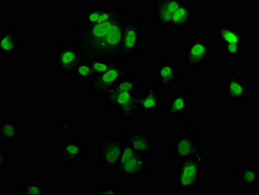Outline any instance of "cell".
Returning a JSON list of instances; mask_svg holds the SVG:
<instances>
[{
    "mask_svg": "<svg viewBox=\"0 0 259 195\" xmlns=\"http://www.w3.org/2000/svg\"><path fill=\"white\" fill-rule=\"evenodd\" d=\"M128 19L117 8L108 21L90 24L85 22L77 29V49L82 60L95 59L119 62L124 58L122 38Z\"/></svg>",
    "mask_w": 259,
    "mask_h": 195,
    "instance_id": "cell-1",
    "label": "cell"
},
{
    "mask_svg": "<svg viewBox=\"0 0 259 195\" xmlns=\"http://www.w3.org/2000/svg\"><path fill=\"white\" fill-rule=\"evenodd\" d=\"M148 167V161L144 153L136 151L128 142L124 143L121 156L117 165L120 176L135 178L142 175Z\"/></svg>",
    "mask_w": 259,
    "mask_h": 195,
    "instance_id": "cell-2",
    "label": "cell"
},
{
    "mask_svg": "<svg viewBox=\"0 0 259 195\" xmlns=\"http://www.w3.org/2000/svg\"><path fill=\"white\" fill-rule=\"evenodd\" d=\"M105 97L108 105L117 110L126 121H133L140 110L139 96L136 93L110 91Z\"/></svg>",
    "mask_w": 259,
    "mask_h": 195,
    "instance_id": "cell-3",
    "label": "cell"
},
{
    "mask_svg": "<svg viewBox=\"0 0 259 195\" xmlns=\"http://www.w3.org/2000/svg\"><path fill=\"white\" fill-rule=\"evenodd\" d=\"M128 70L116 65L108 71L92 79L90 89L97 97L106 96L114 86L122 79L129 78Z\"/></svg>",
    "mask_w": 259,
    "mask_h": 195,
    "instance_id": "cell-4",
    "label": "cell"
},
{
    "mask_svg": "<svg viewBox=\"0 0 259 195\" xmlns=\"http://www.w3.org/2000/svg\"><path fill=\"white\" fill-rule=\"evenodd\" d=\"M179 162L177 187L182 190L197 187L200 180L201 161L197 158H186Z\"/></svg>",
    "mask_w": 259,
    "mask_h": 195,
    "instance_id": "cell-5",
    "label": "cell"
},
{
    "mask_svg": "<svg viewBox=\"0 0 259 195\" xmlns=\"http://www.w3.org/2000/svg\"><path fill=\"white\" fill-rule=\"evenodd\" d=\"M145 24L146 21L144 20L133 22L130 19L125 24L122 38L124 58L138 57L137 51L140 46L141 35Z\"/></svg>",
    "mask_w": 259,
    "mask_h": 195,
    "instance_id": "cell-6",
    "label": "cell"
},
{
    "mask_svg": "<svg viewBox=\"0 0 259 195\" xmlns=\"http://www.w3.org/2000/svg\"><path fill=\"white\" fill-rule=\"evenodd\" d=\"M177 161L186 158H197L203 162L204 151L198 140L192 134L182 135L177 139L174 149Z\"/></svg>",
    "mask_w": 259,
    "mask_h": 195,
    "instance_id": "cell-7",
    "label": "cell"
},
{
    "mask_svg": "<svg viewBox=\"0 0 259 195\" xmlns=\"http://www.w3.org/2000/svg\"><path fill=\"white\" fill-rule=\"evenodd\" d=\"M123 147L124 142L120 139L108 138L100 142L99 156L104 166L117 170Z\"/></svg>",
    "mask_w": 259,
    "mask_h": 195,
    "instance_id": "cell-8",
    "label": "cell"
},
{
    "mask_svg": "<svg viewBox=\"0 0 259 195\" xmlns=\"http://www.w3.org/2000/svg\"><path fill=\"white\" fill-rule=\"evenodd\" d=\"M212 54V49L207 42L200 38L188 42L185 51V58L188 68H196L206 62Z\"/></svg>",
    "mask_w": 259,
    "mask_h": 195,
    "instance_id": "cell-9",
    "label": "cell"
},
{
    "mask_svg": "<svg viewBox=\"0 0 259 195\" xmlns=\"http://www.w3.org/2000/svg\"><path fill=\"white\" fill-rule=\"evenodd\" d=\"M82 58L77 47L63 46L56 52V63L58 69L68 76H75L77 65Z\"/></svg>",
    "mask_w": 259,
    "mask_h": 195,
    "instance_id": "cell-10",
    "label": "cell"
},
{
    "mask_svg": "<svg viewBox=\"0 0 259 195\" xmlns=\"http://www.w3.org/2000/svg\"><path fill=\"white\" fill-rule=\"evenodd\" d=\"M184 4L182 0H156L153 7L156 22L162 26H170L174 13Z\"/></svg>",
    "mask_w": 259,
    "mask_h": 195,
    "instance_id": "cell-11",
    "label": "cell"
},
{
    "mask_svg": "<svg viewBox=\"0 0 259 195\" xmlns=\"http://www.w3.org/2000/svg\"><path fill=\"white\" fill-rule=\"evenodd\" d=\"M146 91L139 96L140 110L143 115H149L160 110L162 96L154 83L147 85Z\"/></svg>",
    "mask_w": 259,
    "mask_h": 195,
    "instance_id": "cell-12",
    "label": "cell"
},
{
    "mask_svg": "<svg viewBox=\"0 0 259 195\" xmlns=\"http://www.w3.org/2000/svg\"><path fill=\"white\" fill-rule=\"evenodd\" d=\"M179 76V70L171 63H161L156 70V78L161 90H165L177 82Z\"/></svg>",
    "mask_w": 259,
    "mask_h": 195,
    "instance_id": "cell-13",
    "label": "cell"
},
{
    "mask_svg": "<svg viewBox=\"0 0 259 195\" xmlns=\"http://www.w3.org/2000/svg\"><path fill=\"white\" fill-rule=\"evenodd\" d=\"M126 141L128 142L136 151L144 153L145 155H151L155 144L152 141L151 138L141 131L136 130L126 136Z\"/></svg>",
    "mask_w": 259,
    "mask_h": 195,
    "instance_id": "cell-14",
    "label": "cell"
},
{
    "mask_svg": "<svg viewBox=\"0 0 259 195\" xmlns=\"http://www.w3.org/2000/svg\"><path fill=\"white\" fill-rule=\"evenodd\" d=\"M84 154L85 149L83 145L75 140H67L60 149L61 158L67 164L76 163Z\"/></svg>",
    "mask_w": 259,
    "mask_h": 195,
    "instance_id": "cell-15",
    "label": "cell"
},
{
    "mask_svg": "<svg viewBox=\"0 0 259 195\" xmlns=\"http://www.w3.org/2000/svg\"><path fill=\"white\" fill-rule=\"evenodd\" d=\"M193 19V9L190 4L181 5L172 15L170 26L172 29H183L188 26Z\"/></svg>",
    "mask_w": 259,
    "mask_h": 195,
    "instance_id": "cell-16",
    "label": "cell"
},
{
    "mask_svg": "<svg viewBox=\"0 0 259 195\" xmlns=\"http://www.w3.org/2000/svg\"><path fill=\"white\" fill-rule=\"evenodd\" d=\"M247 88L244 81L231 74L227 80V98L229 100H245Z\"/></svg>",
    "mask_w": 259,
    "mask_h": 195,
    "instance_id": "cell-17",
    "label": "cell"
},
{
    "mask_svg": "<svg viewBox=\"0 0 259 195\" xmlns=\"http://www.w3.org/2000/svg\"><path fill=\"white\" fill-rule=\"evenodd\" d=\"M188 95L187 93H178L169 99L166 108V114L172 118L181 116L188 109Z\"/></svg>",
    "mask_w": 259,
    "mask_h": 195,
    "instance_id": "cell-18",
    "label": "cell"
},
{
    "mask_svg": "<svg viewBox=\"0 0 259 195\" xmlns=\"http://www.w3.org/2000/svg\"><path fill=\"white\" fill-rule=\"evenodd\" d=\"M218 40L223 44H237L244 45V37L239 31L233 27L220 26L218 27Z\"/></svg>",
    "mask_w": 259,
    "mask_h": 195,
    "instance_id": "cell-19",
    "label": "cell"
},
{
    "mask_svg": "<svg viewBox=\"0 0 259 195\" xmlns=\"http://www.w3.org/2000/svg\"><path fill=\"white\" fill-rule=\"evenodd\" d=\"M117 8L108 10L104 8H90L88 11L85 22L88 24H102L108 21L115 15Z\"/></svg>",
    "mask_w": 259,
    "mask_h": 195,
    "instance_id": "cell-20",
    "label": "cell"
},
{
    "mask_svg": "<svg viewBox=\"0 0 259 195\" xmlns=\"http://www.w3.org/2000/svg\"><path fill=\"white\" fill-rule=\"evenodd\" d=\"M20 46L17 34L14 30H8L0 38V52L1 53H15Z\"/></svg>",
    "mask_w": 259,
    "mask_h": 195,
    "instance_id": "cell-21",
    "label": "cell"
},
{
    "mask_svg": "<svg viewBox=\"0 0 259 195\" xmlns=\"http://www.w3.org/2000/svg\"><path fill=\"white\" fill-rule=\"evenodd\" d=\"M239 180L245 187H254L258 183L259 173L257 168L246 166L239 173Z\"/></svg>",
    "mask_w": 259,
    "mask_h": 195,
    "instance_id": "cell-22",
    "label": "cell"
},
{
    "mask_svg": "<svg viewBox=\"0 0 259 195\" xmlns=\"http://www.w3.org/2000/svg\"><path fill=\"white\" fill-rule=\"evenodd\" d=\"M17 138V123L13 120H7L0 126V139L12 141Z\"/></svg>",
    "mask_w": 259,
    "mask_h": 195,
    "instance_id": "cell-23",
    "label": "cell"
},
{
    "mask_svg": "<svg viewBox=\"0 0 259 195\" xmlns=\"http://www.w3.org/2000/svg\"><path fill=\"white\" fill-rule=\"evenodd\" d=\"M140 85V79L131 78L129 77V78L122 79L121 80H120L110 91L136 93Z\"/></svg>",
    "mask_w": 259,
    "mask_h": 195,
    "instance_id": "cell-24",
    "label": "cell"
},
{
    "mask_svg": "<svg viewBox=\"0 0 259 195\" xmlns=\"http://www.w3.org/2000/svg\"><path fill=\"white\" fill-rule=\"evenodd\" d=\"M92 66L94 78L99 75L104 73L111 68L116 65H120L119 62L115 61L99 60V59H95L92 61H89Z\"/></svg>",
    "mask_w": 259,
    "mask_h": 195,
    "instance_id": "cell-25",
    "label": "cell"
},
{
    "mask_svg": "<svg viewBox=\"0 0 259 195\" xmlns=\"http://www.w3.org/2000/svg\"><path fill=\"white\" fill-rule=\"evenodd\" d=\"M22 194L24 195H43L45 194V188L37 181H28L23 184Z\"/></svg>",
    "mask_w": 259,
    "mask_h": 195,
    "instance_id": "cell-26",
    "label": "cell"
},
{
    "mask_svg": "<svg viewBox=\"0 0 259 195\" xmlns=\"http://www.w3.org/2000/svg\"><path fill=\"white\" fill-rule=\"evenodd\" d=\"M75 76L78 77V78L93 79L94 78V74H93L90 63L84 60L80 61L77 65Z\"/></svg>",
    "mask_w": 259,
    "mask_h": 195,
    "instance_id": "cell-27",
    "label": "cell"
},
{
    "mask_svg": "<svg viewBox=\"0 0 259 195\" xmlns=\"http://www.w3.org/2000/svg\"><path fill=\"white\" fill-rule=\"evenodd\" d=\"M224 52L227 58H238L241 53L242 46L237 44H224Z\"/></svg>",
    "mask_w": 259,
    "mask_h": 195,
    "instance_id": "cell-28",
    "label": "cell"
},
{
    "mask_svg": "<svg viewBox=\"0 0 259 195\" xmlns=\"http://www.w3.org/2000/svg\"><path fill=\"white\" fill-rule=\"evenodd\" d=\"M99 194L117 195L119 194V190L117 189V188L114 187H99Z\"/></svg>",
    "mask_w": 259,
    "mask_h": 195,
    "instance_id": "cell-29",
    "label": "cell"
},
{
    "mask_svg": "<svg viewBox=\"0 0 259 195\" xmlns=\"http://www.w3.org/2000/svg\"><path fill=\"white\" fill-rule=\"evenodd\" d=\"M9 157L8 152L5 149H1V155H0V165L3 167L6 165L7 158Z\"/></svg>",
    "mask_w": 259,
    "mask_h": 195,
    "instance_id": "cell-30",
    "label": "cell"
},
{
    "mask_svg": "<svg viewBox=\"0 0 259 195\" xmlns=\"http://www.w3.org/2000/svg\"><path fill=\"white\" fill-rule=\"evenodd\" d=\"M60 128L63 130H71L73 128V126L69 124L62 123L60 124Z\"/></svg>",
    "mask_w": 259,
    "mask_h": 195,
    "instance_id": "cell-31",
    "label": "cell"
}]
</instances>
